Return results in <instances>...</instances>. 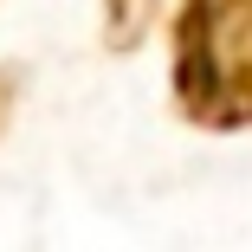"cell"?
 <instances>
[{"mask_svg":"<svg viewBox=\"0 0 252 252\" xmlns=\"http://www.w3.org/2000/svg\"><path fill=\"white\" fill-rule=\"evenodd\" d=\"M168 97L175 117L207 136L252 129V0H175Z\"/></svg>","mask_w":252,"mask_h":252,"instance_id":"cell-1","label":"cell"},{"mask_svg":"<svg viewBox=\"0 0 252 252\" xmlns=\"http://www.w3.org/2000/svg\"><path fill=\"white\" fill-rule=\"evenodd\" d=\"M156 20H162V0H104V45L110 52H136Z\"/></svg>","mask_w":252,"mask_h":252,"instance_id":"cell-2","label":"cell"},{"mask_svg":"<svg viewBox=\"0 0 252 252\" xmlns=\"http://www.w3.org/2000/svg\"><path fill=\"white\" fill-rule=\"evenodd\" d=\"M20 65H0V136H7V123H13V110H20Z\"/></svg>","mask_w":252,"mask_h":252,"instance_id":"cell-3","label":"cell"}]
</instances>
